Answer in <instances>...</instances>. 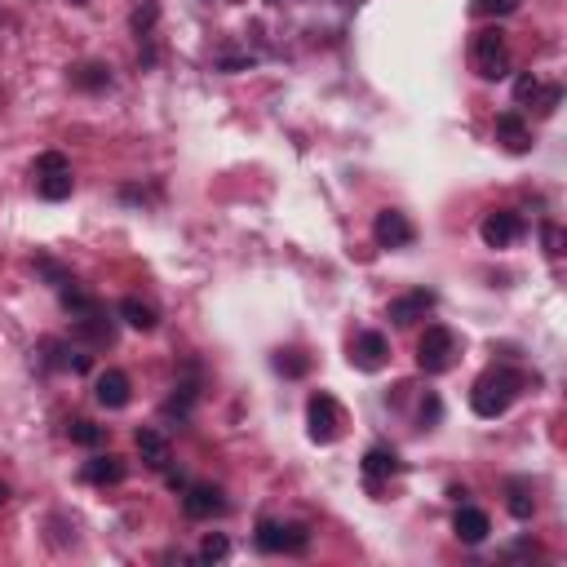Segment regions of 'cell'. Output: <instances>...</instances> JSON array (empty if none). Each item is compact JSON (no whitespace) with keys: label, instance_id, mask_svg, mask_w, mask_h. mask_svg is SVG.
<instances>
[{"label":"cell","instance_id":"cell-9","mask_svg":"<svg viewBox=\"0 0 567 567\" xmlns=\"http://www.w3.org/2000/svg\"><path fill=\"white\" fill-rule=\"evenodd\" d=\"M40 359H45L49 368H58V373H89V368H94V355H89L85 346L63 342V337H45V342H40Z\"/></svg>","mask_w":567,"mask_h":567},{"label":"cell","instance_id":"cell-6","mask_svg":"<svg viewBox=\"0 0 567 567\" xmlns=\"http://www.w3.org/2000/svg\"><path fill=\"white\" fill-rule=\"evenodd\" d=\"M342 426H346L342 404L328 390H315L306 399V435H311V443H337L342 439Z\"/></svg>","mask_w":567,"mask_h":567},{"label":"cell","instance_id":"cell-8","mask_svg":"<svg viewBox=\"0 0 567 567\" xmlns=\"http://www.w3.org/2000/svg\"><path fill=\"white\" fill-rule=\"evenodd\" d=\"M350 364H355L359 373H381V368L390 364V337L377 333V328H364V333L350 342Z\"/></svg>","mask_w":567,"mask_h":567},{"label":"cell","instance_id":"cell-13","mask_svg":"<svg viewBox=\"0 0 567 567\" xmlns=\"http://www.w3.org/2000/svg\"><path fill=\"white\" fill-rule=\"evenodd\" d=\"M497 142L510 156H528L532 151V125L523 111H501L497 116Z\"/></svg>","mask_w":567,"mask_h":567},{"label":"cell","instance_id":"cell-26","mask_svg":"<svg viewBox=\"0 0 567 567\" xmlns=\"http://www.w3.org/2000/svg\"><path fill=\"white\" fill-rule=\"evenodd\" d=\"M156 18H160V5H156V0H142V5L129 14L133 36H138V40H151V27H156Z\"/></svg>","mask_w":567,"mask_h":567},{"label":"cell","instance_id":"cell-1","mask_svg":"<svg viewBox=\"0 0 567 567\" xmlns=\"http://www.w3.org/2000/svg\"><path fill=\"white\" fill-rule=\"evenodd\" d=\"M528 386V377L519 373V368H488L479 381H474V390H470V408H474V417H483V421H497L510 412V404L519 399V390Z\"/></svg>","mask_w":567,"mask_h":567},{"label":"cell","instance_id":"cell-27","mask_svg":"<svg viewBox=\"0 0 567 567\" xmlns=\"http://www.w3.org/2000/svg\"><path fill=\"white\" fill-rule=\"evenodd\" d=\"M226 554H231V541H226L222 532H209L200 541V550H195V563H222Z\"/></svg>","mask_w":567,"mask_h":567},{"label":"cell","instance_id":"cell-18","mask_svg":"<svg viewBox=\"0 0 567 567\" xmlns=\"http://www.w3.org/2000/svg\"><path fill=\"white\" fill-rule=\"evenodd\" d=\"M71 337H80V342H89L94 350H102V346L116 342V324H111V319L102 315V311L80 315V319H71Z\"/></svg>","mask_w":567,"mask_h":567},{"label":"cell","instance_id":"cell-33","mask_svg":"<svg viewBox=\"0 0 567 567\" xmlns=\"http://www.w3.org/2000/svg\"><path fill=\"white\" fill-rule=\"evenodd\" d=\"M439 417H443V404H439V395H426L421 399V426H439Z\"/></svg>","mask_w":567,"mask_h":567},{"label":"cell","instance_id":"cell-19","mask_svg":"<svg viewBox=\"0 0 567 567\" xmlns=\"http://www.w3.org/2000/svg\"><path fill=\"white\" fill-rule=\"evenodd\" d=\"M399 470H404V461H399V452L386 448V443H373V448L364 452V479L373 483V488L377 483H386L390 474H399Z\"/></svg>","mask_w":567,"mask_h":567},{"label":"cell","instance_id":"cell-15","mask_svg":"<svg viewBox=\"0 0 567 567\" xmlns=\"http://www.w3.org/2000/svg\"><path fill=\"white\" fill-rule=\"evenodd\" d=\"M452 532H457L461 545H483V541H488V532H492L488 510H479V505H466V501H461L457 514H452Z\"/></svg>","mask_w":567,"mask_h":567},{"label":"cell","instance_id":"cell-4","mask_svg":"<svg viewBox=\"0 0 567 567\" xmlns=\"http://www.w3.org/2000/svg\"><path fill=\"white\" fill-rule=\"evenodd\" d=\"M253 545H257L262 554H306V550H311V528H306V523L257 519Z\"/></svg>","mask_w":567,"mask_h":567},{"label":"cell","instance_id":"cell-2","mask_svg":"<svg viewBox=\"0 0 567 567\" xmlns=\"http://www.w3.org/2000/svg\"><path fill=\"white\" fill-rule=\"evenodd\" d=\"M470 67L479 80H505L510 76V45L501 27H483L470 40Z\"/></svg>","mask_w":567,"mask_h":567},{"label":"cell","instance_id":"cell-23","mask_svg":"<svg viewBox=\"0 0 567 567\" xmlns=\"http://www.w3.org/2000/svg\"><path fill=\"white\" fill-rule=\"evenodd\" d=\"M505 510H510L519 523H528L536 514V497H532L528 479H510V483H505Z\"/></svg>","mask_w":567,"mask_h":567},{"label":"cell","instance_id":"cell-28","mask_svg":"<svg viewBox=\"0 0 567 567\" xmlns=\"http://www.w3.org/2000/svg\"><path fill=\"white\" fill-rule=\"evenodd\" d=\"M541 85L545 80L536 76V71H519V76H514V102H519V107H532L536 94H541Z\"/></svg>","mask_w":567,"mask_h":567},{"label":"cell","instance_id":"cell-17","mask_svg":"<svg viewBox=\"0 0 567 567\" xmlns=\"http://www.w3.org/2000/svg\"><path fill=\"white\" fill-rule=\"evenodd\" d=\"M133 443H138V457L147 461L151 470H169V466H173V448H169V435H164V430H156V426H138Z\"/></svg>","mask_w":567,"mask_h":567},{"label":"cell","instance_id":"cell-25","mask_svg":"<svg viewBox=\"0 0 567 567\" xmlns=\"http://www.w3.org/2000/svg\"><path fill=\"white\" fill-rule=\"evenodd\" d=\"M275 373L288 377V381H297V377H306L311 373V355H302V350H275Z\"/></svg>","mask_w":567,"mask_h":567},{"label":"cell","instance_id":"cell-21","mask_svg":"<svg viewBox=\"0 0 567 567\" xmlns=\"http://www.w3.org/2000/svg\"><path fill=\"white\" fill-rule=\"evenodd\" d=\"M58 306L71 315V319H80V315H94V311H102V302L94 293H85L76 280H67L63 288H58Z\"/></svg>","mask_w":567,"mask_h":567},{"label":"cell","instance_id":"cell-14","mask_svg":"<svg viewBox=\"0 0 567 567\" xmlns=\"http://www.w3.org/2000/svg\"><path fill=\"white\" fill-rule=\"evenodd\" d=\"M435 302L439 297L430 293V288H412V293H404V297H395L390 302V324H399V328H408V324H417V319H426L430 311H435Z\"/></svg>","mask_w":567,"mask_h":567},{"label":"cell","instance_id":"cell-36","mask_svg":"<svg viewBox=\"0 0 567 567\" xmlns=\"http://www.w3.org/2000/svg\"><path fill=\"white\" fill-rule=\"evenodd\" d=\"M71 5H89V0H71Z\"/></svg>","mask_w":567,"mask_h":567},{"label":"cell","instance_id":"cell-7","mask_svg":"<svg viewBox=\"0 0 567 567\" xmlns=\"http://www.w3.org/2000/svg\"><path fill=\"white\" fill-rule=\"evenodd\" d=\"M182 510H187V519H195V523H209V519H218V514H226V492L218 483H187V488H182Z\"/></svg>","mask_w":567,"mask_h":567},{"label":"cell","instance_id":"cell-20","mask_svg":"<svg viewBox=\"0 0 567 567\" xmlns=\"http://www.w3.org/2000/svg\"><path fill=\"white\" fill-rule=\"evenodd\" d=\"M116 315L125 319L129 328H138V333H156V328H160V315H156V306H151V302H142V297H120Z\"/></svg>","mask_w":567,"mask_h":567},{"label":"cell","instance_id":"cell-12","mask_svg":"<svg viewBox=\"0 0 567 567\" xmlns=\"http://www.w3.org/2000/svg\"><path fill=\"white\" fill-rule=\"evenodd\" d=\"M479 235H483V244H488V249H510V244L523 235V218L514 209H497V213H488V218H483Z\"/></svg>","mask_w":567,"mask_h":567},{"label":"cell","instance_id":"cell-24","mask_svg":"<svg viewBox=\"0 0 567 567\" xmlns=\"http://www.w3.org/2000/svg\"><path fill=\"white\" fill-rule=\"evenodd\" d=\"M67 439L80 443V448H102V443H107V426H94L89 417H71L67 421Z\"/></svg>","mask_w":567,"mask_h":567},{"label":"cell","instance_id":"cell-29","mask_svg":"<svg viewBox=\"0 0 567 567\" xmlns=\"http://www.w3.org/2000/svg\"><path fill=\"white\" fill-rule=\"evenodd\" d=\"M519 9V0H470L474 18H510Z\"/></svg>","mask_w":567,"mask_h":567},{"label":"cell","instance_id":"cell-32","mask_svg":"<svg viewBox=\"0 0 567 567\" xmlns=\"http://www.w3.org/2000/svg\"><path fill=\"white\" fill-rule=\"evenodd\" d=\"M541 240H545V253H550V257H563V231L554 222L541 226Z\"/></svg>","mask_w":567,"mask_h":567},{"label":"cell","instance_id":"cell-34","mask_svg":"<svg viewBox=\"0 0 567 567\" xmlns=\"http://www.w3.org/2000/svg\"><path fill=\"white\" fill-rule=\"evenodd\" d=\"M448 497H452V501H457V505H461V501H466V497H470V488H466V483H452V488H448Z\"/></svg>","mask_w":567,"mask_h":567},{"label":"cell","instance_id":"cell-16","mask_svg":"<svg viewBox=\"0 0 567 567\" xmlns=\"http://www.w3.org/2000/svg\"><path fill=\"white\" fill-rule=\"evenodd\" d=\"M85 483H94V488H116V483H125V457H116V452H94V457L85 461Z\"/></svg>","mask_w":567,"mask_h":567},{"label":"cell","instance_id":"cell-11","mask_svg":"<svg viewBox=\"0 0 567 567\" xmlns=\"http://www.w3.org/2000/svg\"><path fill=\"white\" fill-rule=\"evenodd\" d=\"M94 399H98V408H107V412L129 408V399H133L129 373H120V368H102V373L94 377Z\"/></svg>","mask_w":567,"mask_h":567},{"label":"cell","instance_id":"cell-31","mask_svg":"<svg viewBox=\"0 0 567 567\" xmlns=\"http://www.w3.org/2000/svg\"><path fill=\"white\" fill-rule=\"evenodd\" d=\"M36 271H40V275H45V280H49V284H54V288H63V284L71 280V271H63V266H58V262H54V257H36Z\"/></svg>","mask_w":567,"mask_h":567},{"label":"cell","instance_id":"cell-5","mask_svg":"<svg viewBox=\"0 0 567 567\" xmlns=\"http://www.w3.org/2000/svg\"><path fill=\"white\" fill-rule=\"evenodd\" d=\"M32 178H36L40 200H49V204L67 200V195L76 191V178H71V160L63 156V151H45V156H36Z\"/></svg>","mask_w":567,"mask_h":567},{"label":"cell","instance_id":"cell-3","mask_svg":"<svg viewBox=\"0 0 567 567\" xmlns=\"http://www.w3.org/2000/svg\"><path fill=\"white\" fill-rule=\"evenodd\" d=\"M457 355H461V342H457V333H452V328L426 324V333L417 337V368L426 377L448 373V368L457 364Z\"/></svg>","mask_w":567,"mask_h":567},{"label":"cell","instance_id":"cell-30","mask_svg":"<svg viewBox=\"0 0 567 567\" xmlns=\"http://www.w3.org/2000/svg\"><path fill=\"white\" fill-rule=\"evenodd\" d=\"M559 102H563V85H541V94H536L532 107L541 111V116H554V111H559Z\"/></svg>","mask_w":567,"mask_h":567},{"label":"cell","instance_id":"cell-10","mask_svg":"<svg viewBox=\"0 0 567 567\" xmlns=\"http://www.w3.org/2000/svg\"><path fill=\"white\" fill-rule=\"evenodd\" d=\"M373 240H377V249H408V244L417 240V226L408 222V213L381 209L373 218Z\"/></svg>","mask_w":567,"mask_h":567},{"label":"cell","instance_id":"cell-22","mask_svg":"<svg viewBox=\"0 0 567 567\" xmlns=\"http://www.w3.org/2000/svg\"><path fill=\"white\" fill-rule=\"evenodd\" d=\"M67 80L80 89V94H102V89H111V67L107 63H80V67H71Z\"/></svg>","mask_w":567,"mask_h":567},{"label":"cell","instance_id":"cell-35","mask_svg":"<svg viewBox=\"0 0 567 567\" xmlns=\"http://www.w3.org/2000/svg\"><path fill=\"white\" fill-rule=\"evenodd\" d=\"M9 501V483H0V505H5Z\"/></svg>","mask_w":567,"mask_h":567}]
</instances>
